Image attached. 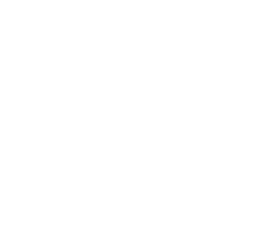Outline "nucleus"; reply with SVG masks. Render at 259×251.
<instances>
[]
</instances>
